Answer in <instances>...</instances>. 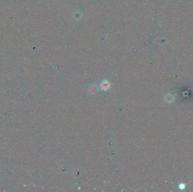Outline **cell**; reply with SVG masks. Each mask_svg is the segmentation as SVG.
Instances as JSON below:
<instances>
[{
    "instance_id": "cell-1",
    "label": "cell",
    "mask_w": 193,
    "mask_h": 192,
    "mask_svg": "<svg viewBox=\"0 0 193 192\" xmlns=\"http://www.w3.org/2000/svg\"><path fill=\"white\" fill-rule=\"evenodd\" d=\"M174 96L173 94H171V93H168L164 97V101L168 104H171L172 103H173L174 100Z\"/></svg>"
},
{
    "instance_id": "cell-4",
    "label": "cell",
    "mask_w": 193,
    "mask_h": 192,
    "mask_svg": "<svg viewBox=\"0 0 193 192\" xmlns=\"http://www.w3.org/2000/svg\"><path fill=\"white\" fill-rule=\"evenodd\" d=\"M178 189L180 190H184L185 189V188H186V184L180 183V184L178 185Z\"/></svg>"
},
{
    "instance_id": "cell-5",
    "label": "cell",
    "mask_w": 193,
    "mask_h": 192,
    "mask_svg": "<svg viewBox=\"0 0 193 192\" xmlns=\"http://www.w3.org/2000/svg\"><path fill=\"white\" fill-rule=\"evenodd\" d=\"M90 92L91 93H95V92L97 91V88L95 86H93L91 87V89H90Z\"/></svg>"
},
{
    "instance_id": "cell-2",
    "label": "cell",
    "mask_w": 193,
    "mask_h": 192,
    "mask_svg": "<svg viewBox=\"0 0 193 192\" xmlns=\"http://www.w3.org/2000/svg\"><path fill=\"white\" fill-rule=\"evenodd\" d=\"M111 86V84L109 81H108L107 80H104L101 83H100V87L104 91H107L110 88Z\"/></svg>"
},
{
    "instance_id": "cell-3",
    "label": "cell",
    "mask_w": 193,
    "mask_h": 192,
    "mask_svg": "<svg viewBox=\"0 0 193 192\" xmlns=\"http://www.w3.org/2000/svg\"><path fill=\"white\" fill-rule=\"evenodd\" d=\"M78 12L79 11H76L75 12V13L73 14V18H74V19L76 20H79L80 19L81 17V14H80L79 15H77L78 14Z\"/></svg>"
}]
</instances>
